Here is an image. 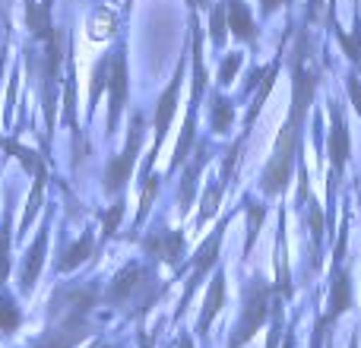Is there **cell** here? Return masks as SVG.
<instances>
[{
    "label": "cell",
    "instance_id": "obj_10",
    "mask_svg": "<svg viewBox=\"0 0 361 348\" xmlns=\"http://www.w3.org/2000/svg\"><path fill=\"white\" fill-rule=\"evenodd\" d=\"M349 307H352V275H349V269H336L330 282V304H326V313L320 317V323L324 326L336 323Z\"/></svg>",
    "mask_w": 361,
    "mask_h": 348
},
{
    "label": "cell",
    "instance_id": "obj_33",
    "mask_svg": "<svg viewBox=\"0 0 361 348\" xmlns=\"http://www.w3.org/2000/svg\"><path fill=\"white\" fill-rule=\"evenodd\" d=\"M345 89H349V99H352V108L358 111V118H361V80L355 73H349L345 76Z\"/></svg>",
    "mask_w": 361,
    "mask_h": 348
},
{
    "label": "cell",
    "instance_id": "obj_12",
    "mask_svg": "<svg viewBox=\"0 0 361 348\" xmlns=\"http://www.w3.org/2000/svg\"><path fill=\"white\" fill-rule=\"evenodd\" d=\"M222 301H225V273L216 269V275H212V282H209V292H206V301H203V311H200V320H197L200 336H206V330L212 326L216 313L222 311Z\"/></svg>",
    "mask_w": 361,
    "mask_h": 348
},
{
    "label": "cell",
    "instance_id": "obj_11",
    "mask_svg": "<svg viewBox=\"0 0 361 348\" xmlns=\"http://www.w3.org/2000/svg\"><path fill=\"white\" fill-rule=\"evenodd\" d=\"M44 250H48V222L38 228L35 244L25 250L23 269H19V288H23L25 294H29L32 288H35V282H38V273H42V266H44Z\"/></svg>",
    "mask_w": 361,
    "mask_h": 348
},
{
    "label": "cell",
    "instance_id": "obj_17",
    "mask_svg": "<svg viewBox=\"0 0 361 348\" xmlns=\"http://www.w3.org/2000/svg\"><path fill=\"white\" fill-rule=\"evenodd\" d=\"M206 86V70H203V35H200V25L193 19V95L190 101H200Z\"/></svg>",
    "mask_w": 361,
    "mask_h": 348
},
{
    "label": "cell",
    "instance_id": "obj_5",
    "mask_svg": "<svg viewBox=\"0 0 361 348\" xmlns=\"http://www.w3.org/2000/svg\"><path fill=\"white\" fill-rule=\"evenodd\" d=\"M225 228H228V218H222V222L216 225V231H212V235H209V241H206L203 247L197 250V256H193V260H190V282H187V292H184V298H180L178 313H184V304L193 298V292H197V288H200V282H203V275L209 273V269L219 263V247H222Z\"/></svg>",
    "mask_w": 361,
    "mask_h": 348
},
{
    "label": "cell",
    "instance_id": "obj_35",
    "mask_svg": "<svg viewBox=\"0 0 361 348\" xmlns=\"http://www.w3.org/2000/svg\"><path fill=\"white\" fill-rule=\"evenodd\" d=\"M260 4H263V13H273L276 6L282 4V0H260Z\"/></svg>",
    "mask_w": 361,
    "mask_h": 348
},
{
    "label": "cell",
    "instance_id": "obj_6",
    "mask_svg": "<svg viewBox=\"0 0 361 348\" xmlns=\"http://www.w3.org/2000/svg\"><path fill=\"white\" fill-rule=\"evenodd\" d=\"M149 282H152L149 269H146L143 263H130V266H124L111 279L105 298L111 301V304H130V301L137 298L140 292H146V288H149Z\"/></svg>",
    "mask_w": 361,
    "mask_h": 348
},
{
    "label": "cell",
    "instance_id": "obj_34",
    "mask_svg": "<svg viewBox=\"0 0 361 348\" xmlns=\"http://www.w3.org/2000/svg\"><path fill=\"white\" fill-rule=\"evenodd\" d=\"M317 10H320V0H307V16H317Z\"/></svg>",
    "mask_w": 361,
    "mask_h": 348
},
{
    "label": "cell",
    "instance_id": "obj_38",
    "mask_svg": "<svg viewBox=\"0 0 361 348\" xmlns=\"http://www.w3.org/2000/svg\"><path fill=\"white\" fill-rule=\"evenodd\" d=\"M140 348H149V339L146 336H140Z\"/></svg>",
    "mask_w": 361,
    "mask_h": 348
},
{
    "label": "cell",
    "instance_id": "obj_19",
    "mask_svg": "<svg viewBox=\"0 0 361 348\" xmlns=\"http://www.w3.org/2000/svg\"><path fill=\"white\" fill-rule=\"evenodd\" d=\"M42 197H44V168L38 165V171H35V184H32V193H29V199H25V216H23V225L19 228H29L32 225V218L38 216V209H42Z\"/></svg>",
    "mask_w": 361,
    "mask_h": 348
},
{
    "label": "cell",
    "instance_id": "obj_36",
    "mask_svg": "<svg viewBox=\"0 0 361 348\" xmlns=\"http://www.w3.org/2000/svg\"><path fill=\"white\" fill-rule=\"evenodd\" d=\"M178 348H193V342H190V336H180V339H178Z\"/></svg>",
    "mask_w": 361,
    "mask_h": 348
},
{
    "label": "cell",
    "instance_id": "obj_2",
    "mask_svg": "<svg viewBox=\"0 0 361 348\" xmlns=\"http://www.w3.org/2000/svg\"><path fill=\"white\" fill-rule=\"evenodd\" d=\"M269 317V285L263 279H250L244 288V301H241V320L235 326L228 348H244L254 339V333L267 323Z\"/></svg>",
    "mask_w": 361,
    "mask_h": 348
},
{
    "label": "cell",
    "instance_id": "obj_21",
    "mask_svg": "<svg viewBox=\"0 0 361 348\" xmlns=\"http://www.w3.org/2000/svg\"><path fill=\"white\" fill-rule=\"evenodd\" d=\"M231 120H235V108H231V101L225 99V95H216V99H212V130L228 133Z\"/></svg>",
    "mask_w": 361,
    "mask_h": 348
},
{
    "label": "cell",
    "instance_id": "obj_25",
    "mask_svg": "<svg viewBox=\"0 0 361 348\" xmlns=\"http://www.w3.org/2000/svg\"><path fill=\"white\" fill-rule=\"evenodd\" d=\"M102 89H108V54L102 57V61L95 63V70H92V92H89V111H95V105H99V99H102Z\"/></svg>",
    "mask_w": 361,
    "mask_h": 348
},
{
    "label": "cell",
    "instance_id": "obj_32",
    "mask_svg": "<svg viewBox=\"0 0 361 348\" xmlns=\"http://www.w3.org/2000/svg\"><path fill=\"white\" fill-rule=\"evenodd\" d=\"M111 32H114V16L111 13H105V10H99L95 13V19H92V38L111 35Z\"/></svg>",
    "mask_w": 361,
    "mask_h": 348
},
{
    "label": "cell",
    "instance_id": "obj_39",
    "mask_svg": "<svg viewBox=\"0 0 361 348\" xmlns=\"http://www.w3.org/2000/svg\"><path fill=\"white\" fill-rule=\"evenodd\" d=\"M193 4H197V6H206V0H193Z\"/></svg>",
    "mask_w": 361,
    "mask_h": 348
},
{
    "label": "cell",
    "instance_id": "obj_13",
    "mask_svg": "<svg viewBox=\"0 0 361 348\" xmlns=\"http://www.w3.org/2000/svg\"><path fill=\"white\" fill-rule=\"evenodd\" d=\"M225 13H228L231 35L241 38V42H254L257 38V23H254V16H250L247 4H244V0H225Z\"/></svg>",
    "mask_w": 361,
    "mask_h": 348
},
{
    "label": "cell",
    "instance_id": "obj_27",
    "mask_svg": "<svg viewBox=\"0 0 361 348\" xmlns=\"http://www.w3.org/2000/svg\"><path fill=\"white\" fill-rule=\"evenodd\" d=\"M121 218H124V199H118L114 206H108L105 218H102V241H108V237H114V231H118Z\"/></svg>",
    "mask_w": 361,
    "mask_h": 348
},
{
    "label": "cell",
    "instance_id": "obj_3",
    "mask_svg": "<svg viewBox=\"0 0 361 348\" xmlns=\"http://www.w3.org/2000/svg\"><path fill=\"white\" fill-rule=\"evenodd\" d=\"M140 146H143V120L133 118L130 133H127V143H124V149H121V156H114L111 162L105 165V190L108 193L124 190V184L130 180V174H133V165H137V159H140Z\"/></svg>",
    "mask_w": 361,
    "mask_h": 348
},
{
    "label": "cell",
    "instance_id": "obj_31",
    "mask_svg": "<svg viewBox=\"0 0 361 348\" xmlns=\"http://www.w3.org/2000/svg\"><path fill=\"white\" fill-rule=\"evenodd\" d=\"M241 63H244V54H231V57H225L222 67H219V82H222V86H228V82L238 76Z\"/></svg>",
    "mask_w": 361,
    "mask_h": 348
},
{
    "label": "cell",
    "instance_id": "obj_22",
    "mask_svg": "<svg viewBox=\"0 0 361 348\" xmlns=\"http://www.w3.org/2000/svg\"><path fill=\"white\" fill-rule=\"evenodd\" d=\"M19 323H23V313H19L16 301H13L10 292L0 294V333H13L19 330Z\"/></svg>",
    "mask_w": 361,
    "mask_h": 348
},
{
    "label": "cell",
    "instance_id": "obj_40",
    "mask_svg": "<svg viewBox=\"0 0 361 348\" xmlns=\"http://www.w3.org/2000/svg\"><path fill=\"white\" fill-rule=\"evenodd\" d=\"M0 73H4V61H0Z\"/></svg>",
    "mask_w": 361,
    "mask_h": 348
},
{
    "label": "cell",
    "instance_id": "obj_37",
    "mask_svg": "<svg viewBox=\"0 0 361 348\" xmlns=\"http://www.w3.org/2000/svg\"><path fill=\"white\" fill-rule=\"evenodd\" d=\"M282 348H295V333H288V336H286V345H282Z\"/></svg>",
    "mask_w": 361,
    "mask_h": 348
},
{
    "label": "cell",
    "instance_id": "obj_7",
    "mask_svg": "<svg viewBox=\"0 0 361 348\" xmlns=\"http://www.w3.org/2000/svg\"><path fill=\"white\" fill-rule=\"evenodd\" d=\"M180 80H184V63H178L175 80L169 82V89L162 92V99H159V105H156V143H152V152H149L152 159L159 156V146H162L165 133H169V127H171V118H175V111H178V89H180Z\"/></svg>",
    "mask_w": 361,
    "mask_h": 348
},
{
    "label": "cell",
    "instance_id": "obj_23",
    "mask_svg": "<svg viewBox=\"0 0 361 348\" xmlns=\"http://www.w3.org/2000/svg\"><path fill=\"white\" fill-rule=\"evenodd\" d=\"M209 35H212V44H216V48H222L225 44V35H228V13H225V0H219V4L212 6Z\"/></svg>",
    "mask_w": 361,
    "mask_h": 348
},
{
    "label": "cell",
    "instance_id": "obj_28",
    "mask_svg": "<svg viewBox=\"0 0 361 348\" xmlns=\"http://www.w3.org/2000/svg\"><path fill=\"white\" fill-rule=\"evenodd\" d=\"M222 190H225V187L219 184V187H212V190L203 193V206H200V218H197L200 225H203L206 218H212V216L219 212V199H222Z\"/></svg>",
    "mask_w": 361,
    "mask_h": 348
},
{
    "label": "cell",
    "instance_id": "obj_9",
    "mask_svg": "<svg viewBox=\"0 0 361 348\" xmlns=\"http://www.w3.org/2000/svg\"><path fill=\"white\" fill-rule=\"evenodd\" d=\"M143 247H146V254L156 256V260L169 263V266H178L180 254H184V235H180V231H171V228L152 231V235L143 241Z\"/></svg>",
    "mask_w": 361,
    "mask_h": 348
},
{
    "label": "cell",
    "instance_id": "obj_20",
    "mask_svg": "<svg viewBox=\"0 0 361 348\" xmlns=\"http://www.w3.org/2000/svg\"><path fill=\"white\" fill-rule=\"evenodd\" d=\"M89 256H92V235H89V231H86V235H82L80 241H76L73 247L67 250V254H63V260L57 263V266H61L63 273H67V269H76V266H80V263H86Z\"/></svg>",
    "mask_w": 361,
    "mask_h": 348
},
{
    "label": "cell",
    "instance_id": "obj_15",
    "mask_svg": "<svg viewBox=\"0 0 361 348\" xmlns=\"http://www.w3.org/2000/svg\"><path fill=\"white\" fill-rule=\"evenodd\" d=\"M197 105L200 101H190V111H187V120H184V130H180L178 137V146H175V159H171V171H178L180 165L187 162V156H190V146H193V127H197Z\"/></svg>",
    "mask_w": 361,
    "mask_h": 348
},
{
    "label": "cell",
    "instance_id": "obj_4",
    "mask_svg": "<svg viewBox=\"0 0 361 348\" xmlns=\"http://www.w3.org/2000/svg\"><path fill=\"white\" fill-rule=\"evenodd\" d=\"M127 86H130V76H127V48H124V42H118L114 51L108 54V92H111L108 133H114L121 124V111H124V101H127Z\"/></svg>",
    "mask_w": 361,
    "mask_h": 348
},
{
    "label": "cell",
    "instance_id": "obj_16",
    "mask_svg": "<svg viewBox=\"0 0 361 348\" xmlns=\"http://www.w3.org/2000/svg\"><path fill=\"white\" fill-rule=\"evenodd\" d=\"M206 162H209V149H206V146H200V149H197V159H193V162L187 165L184 187H180V193H178L180 209H187V206H190L193 193H197V178H200V171H203V165H206Z\"/></svg>",
    "mask_w": 361,
    "mask_h": 348
},
{
    "label": "cell",
    "instance_id": "obj_24",
    "mask_svg": "<svg viewBox=\"0 0 361 348\" xmlns=\"http://www.w3.org/2000/svg\"><path fill=\"white\" fill-rule=\"evenodd\" d=\"M263 216H267V209H263L260 203H254V199H247V244H244V254L254 250V241H257V235H260Z\"/></svg>",
    "mask_w": 361,
    "mask_h": 348
},
{
    "label": "cell",
    "instance_id": "obj_29",
    "mask_svg": "<svg viewBox=\"0 0 361 348\" xmlns=\"http://www.w3.org/2000/svg\"><path fill=\"white\" fill-rule=\"evenodd\" d=\"M4 149H6V152H13V156H16L19 162H23V168H25V171H32V174H35V171H38V165H42V162L35 159V152H29L25 146L13 143V139H4Z\"/></svg>",
    "mask_w": 361,
    "mask_h": 348
},
{
    "label": "cell",
    "instance_id": "obj_1",
    "mask_svg": "<svg viewBox=\"0 0 361 348\" xmlns=\"http://www.w3.org/2000/svg\"><path fill=\"white\" fill-rule=\"evenodd\" d=\"M314 73L307 70V38L305 32L298 35V44H295V70H292V111H288V120L282 124L279 137H276L273 146V156H269L267 168H263V193L267 197H279L286 193L288 180H292V165L298 159L301 149V127H305V114L314 101Z\"/></svg>",
    "mask_w": 361,
    "mask_h": 348
},
{
    "label": "cell",
    "instance_id": "obj_8",
    "mask_svg": "<svg viewBox=\"0 0 361 348\" xmlns=\"http://www.w3.org/2000/svg\"><path fill=\"white\" fill-rule=\"evenodd\" d=\"M330 165H333V174H343L345 162H349V124L343 118V108L336 101H330Z\"/></svg>",
    "mask_w": 361,
    "mask_h": 348
},
{
    "label": "cell",
    "instance_id": "obj_18",
    "mask_svg": "<svg viewBox=\"0 0 361 348\" xmlns=\"http://www.w3.org/2000/svg\"><path fill=\"white\" fill-rule=\"evenodd\" d=\"M276 73H279V63H269V67L263 70V76H260V92H257L254 105H250V114H247V127L254 124V118L263 111V105H267L269 92H273V86H276Z\"/></svg>",
    "mask_w": 361,
    "mask_h": 348
},
{
    "label": "cell",
    "instance_id": "obj_26",
    "mask_svg": "<svg viewBox=\"0 0 361 348\" xmlns=\"http://www.w3.org/2000/svg\"><path fill=\"white\" fill-rule=\"evenodd\" d=\"M10 218L4 216V222H0V282H6V275H10Z\"/></svg>",
    "mask_w": 361,
    "mask_h": 348
},
{
    "label": "cell",
    "instance_id": "obj_30",
    "mask_svg": "<svg viewBox=\"0 0 361 348\" xmlns=\"http://www.w3.org/2000/svg\"><path fill=\"white\" fill-rule=\"evenodd\" d=\"M305 203H307V216H311L314 247H320V241H324V216H320V209H317V203H314V197H307Z\"/></svg>",
    "mask_w": 361,
    "mask_h": 348
},
{
    "label": "cell",
    "instance_id": "obj_14",
    "mask_svg": "<svg viewBox=\"0 0 361 348\" xmlns=\"http://www.w3.org/2000/svg\"><path fill=\"white\" fill-rule=\"evenodd\" d=\"M330 29H333V35L339 38V44H343L345 57H349L352 63H361V16H358V10H355V25H352V32L339 29L336 13H330Z\"/></svg>",
    "mask_w": 361,
    "mask_h": 348
}]
</instances>
